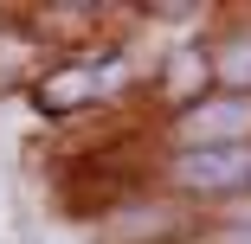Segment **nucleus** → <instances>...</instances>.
Segmentation results:
<instances>
[{
  "instance_id": "f257e3e1",
  "label": "nucleus",
  "mask_w": 251,
  "mask_h": 244,
  "mask_svg": "<svg viewBox=\"0 0 251 244\" xmlns=\"http://www.w3.org/2000/svg\"><path fill=\"white\" fill-rule=\"evenodd\" d=\"M251 135V96H226V103H200L180 122V141H232Z\"/></svg>"
},
{
  "instance_id": "f03ea898",
  "label": "nucleus",
  "mask_w": 251,
  "mask_h": 244,
  "mask_svg": "<svg viewBox=\"0 0 251 244\" xmlns=\"http://www.w3.org/2000/svg\"><path fill=\"white\" fill-rule=\"evenodd\" d=\"M245 174H251V161H245L238 148H193V155H180V167H174L180 186H238Z\"/></svg>"
},
{
  "instance_id": "7ed1b4c3",
  "label": "nucleus",
  "mask_w": 251,
  "mask_h": 244,
  "mask_svg": "<svg viewBox=\"0 0 251 244\" xmlns=\"http://www.w3.org/2000/svg\"><path fill=\"white\" fill-rule=\"evenodd\" d=\"M90 84H97V71H65V77L45 84V103L65 110V103H77V96H90Z\"/></svg>"
},
{
  "instance_id": "20e7f679",
  "label": "nucleus",
  "mask_w": 251,
  "mask_h": 244,
  "mask_svg": "<svg viewBox=\"0 0 251 244\" xmlns=\"http://www.w3.org/2000/svg\"><path fill=\"white\" fill-rule=\"evenodd\" d=\"M219 71H226L232 84H251V39H232V45H226V58H219Z\"/></svg>"
},
{
  "instance_id": "39448f33",
  "label": "nucleus",
  "mask_w": 251,
  "mask_h": 244,
  "mask_svg": "<svg viewBox=\"0 0 251 244\" xmlns=\"http://www.w3.org/2000/svg\"><path fill=\"white\" fill-rule=\"evenodd\" d=\"M200 77H206V65H200L193 52H187V58H174V90H180V96H187V90H193Z\"/></svg>"
},
{
  "instance_id": "423d86ee",
  "label": "nucleus",
  "mask_w": 251,
  "mask_h": 244,
  "mask_svg": "<svg viewBox=\"0 0 251 244\" xmlns=\"http://www.w3.org/2000/svg\"><path fill=\"white\" fill-rule=\"evenodd\" d=\"M226 244H251V231H232V238H226Z\"/></svg>"
}]
</instances>
